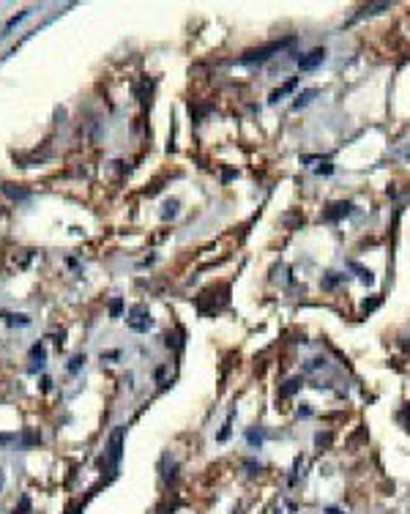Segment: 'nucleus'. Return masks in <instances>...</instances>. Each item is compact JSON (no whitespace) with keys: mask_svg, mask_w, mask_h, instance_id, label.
Returning <instances> with one entry per match:
<instances>
[{"mask_svg":"<svg viewBox=\"0 0 410 514\" xmlns=\"http://www.w3.org/2000/svg\"><path fill=\"white\" fill-rule=\"evenodd\" d=\"M126 323H129V328H134V331H148V328L153 326L151 315H148V309L143 307V304L131 307V312H129V317H126Z\"/></svg>","mask_w":410,"mask_h":514,"instance_id":"1","label":"nucleus"},{"mask_svg":"<svg viewBox=\"0 0 410 514\" xmlns=\"http://www.w3.org/2000/svg\"><path fill=\"white\" fill-rule=\"evenodd\" d=\"M287 44H293V38H285V41H274L268 47H260V50H252V52H246L241 60H244V63H252V60H265V58H271V52H279L282 47H287Z\"/></svg>","mask_w":410,"mask_h":514,"instance_id":"2","label":"nucleus"},{"mask_svg":"<svg viewBox=\"0 0 410 514\" xmlns=\"http://www.w3.org/2000/svg\"><path fill=\"white\" fill-rule=\"evenodd\" d=\"M120 454H123V427H118L110 435V446H107V457H110V465L115 468L120 462Z\"/></svg>","mask_w":410,"mask_h":514,"instance_id":"3","label":"nucleus"},{"mask_svg":"<svg viewBox=\"0 0 410 514\" xmlns=\"http://www.w3.org/2000/svg\"><path fill=\"white\" fill-rule=\"evenodd\" d=\"M323 60H326V50H323V47H317V50H312L309 55H301V58H298V69H301V71H312V69H317Z\"/></svg>","mask_w":410,"mask_h":514,"instance_id":"4","label":"nucleus"},{"mask_svg":"<svg viewBox=\"0 0 410 514\" xmlns=\"http://www.w3.org/2000/svg\"><path fill=\"white\" fill-rule=\"evenodd\" d=\"M350 208H353L350 202H334V205L328 208V211L323 213V216H326L328 222H337V219H342V216H347V213H350Z\"/></svg>","mask_w":410,"mask_h":514,"instance_id":"5","label":"nucleus"},{"mask_svg":"<svg viewBox=\"0 0 410 514\" xmlns=\"http://www.w3.org/2000/svg\"><path fill=\"white\" fill-rule=\"evenodd\" d=\"M0 189H3V194H9L11 200H28V197H30V192H28V189L14 186V184H3Z\"/></svg>","mask_w":410,"mask_h":514,"instance_id":"6","label":"nucleus"},{"mask_svg":"<svg viewBox=\"0 0 410 514\" xmlns=\"http://www.w3.org/2000/svg\"><path fill=\"white\" fill-rule=\"evenodd\" d=\"M301 383H304V380H301V377H295V380H287V383H285V386H282V389H279V400H287V397H293L295 391L301 389Z\"/></svg>","mask_w":410,"mask_h":514,"instance_id":"7","label":"nucleus"},{"mask_svg":"<svg viewBox=\"0 0 410 514\" xmlns=\"http://www.w3.org/2000/svg\"><path fill=\"white\" fill-rule=\"evenodd\" d=\"M30 11H33V9H25V11H19V14H14V17H11V19H9V22H6V25H3V36H9V33H11V28H17V25H19V22H22V19H25V17H28V14H30Z\"/></svg>","mask_w":410,"mask_h":514,"instance_id":"8","label":"nucleus"},{"mask_svg":"<svg viewBox=\"0 0 410 514\" xmlns=\"http://www.w3.org/2000/svg\"><path fill=\"white\" fill-rule=\"evenodd\" d=\"M295 85H298V79H295V77H293V79H287V82H285V85H282V88H277V91H274V93H271V101H279L282 96H287V93H290V91H293V88H295Z\"/></svg>","mask_w":410,"mask_h":514,"instance_id":"9","label":"nucleus"},{"mask_svg":"<svg viewBox=\"0 0 410 514\" xmlns=\"http://www.w3.org/2000/svg\"><path fill=\"white\" fill-rule=\"evenodd\" d=\"M0 317H3L9 326H28L30 323V317L28 315H9V312H0Z\"/></svg>","mask_w":410,"mask_h":514,"instance_id":"10","label":"nucleus"},{"mask_svg":"<svg viewBox=\"0 0 410 514\" xmlns=\"http://www.w3.org/2000/svg\"><path fill=\"white\" fill-rule=\"evenodd\" d=\"M314 96H317V88H309V91H304L298 99H295V110H298V107H306Z\"/></svg>","mask_w":410,"mask_h":514,"instance_id":"11","label":"nucleus"},{"mask_svg":"<svg viewBox=\"0 0 410 514\" xmlns=\"http://www.w3.org/2000/svg\"><path fill=\"white\" fill-rule=\"evenodd\" d=\"M82 367H85V353H77V356H74L71 361H69V372H71V375H77V372L82 369Z\"/></svg>","mask_w":410,"mask_h":514,"instance_id":"12","label":"nucleus"},{"mask_svg":"<svg viewBox=\"0 0 410 514\" xmlns=\"http://www.w3.org/2000/svg\"><path fill=\"white\" fill-rule=\"evenodd\" d=\"M337 282H339V276L334 274V271H328V276L323 279V287H326V290H331V287H337Z\"/></svg>","mask_w":410,"mask_h":514,"instance_id":"13","label":"nucleus"},{"mask_svg":"<svg viewBox=\"0 0 410 514\" xmlns=\"http://www.w3.org/2000/svg\"><path fill=\"white\" fill-rule=\"evenodd\" d=\"M22 443H25V446H30V443H41V435H38V432H25V435H22Z\"/></svg>","mask_w":410,"mask_h":514,"instance_id":"14","label":"nucleus"},{"mask_svg":"<svg viewBox=\"0 0 410 514\" xmlns=\"http://www.w3.org/2000/svg\"><path fill=\"white\" fill-rule=\"evenodd\" d=\"M120 309H123V301H120V298H112V301H110V315H112V317H118V315H120Z\"/></svg>","mask_w":410,"mask_h":514,"instance_id":"15","label":"nucleus"},{"mask_svg":"<svg viewBox=\"0 0 410 514\" xmlns=\"http://www.w3.org/2000/svg\"><path fill=\"white\" fill-rule=\"evenodd\" d=\"M399 421L405 424V430H410V405H407V408H402V410H399Z\"/></svg>","mask_w":410,"mask_h":514,"instance_id":"16","label":"nucleus"},{"mask_svg":"<svg viewBox=\"0 0 410 514\" xmlns=\"http://www.w3.org/2000/svg\"><path fill=\"white\" fill-rule=\"evenodd\" d=\"M164 208H167V211H164V216H175V213H178V200H170Z\"/></svg>","mask_w":410,"mask_h":514,"instance_id":"17","label":"nucleus"},{"mask_svg":"<svg viewBox=\"0 0 410 514\" xmlns=\"http://www.w3.org/2000/svg\"><path fill=\"white\" fill-rule=\"evenodd\" d=\"M314 443H317L320 449H323V446H328V443H331V435H328V432H326V435H323V432H320V435L314 438Z\"/></svg>","mask_w":410,"mask_h":514,"instance_id":"18","label":"nucleus"},{"mask_svg":"<svg viewBox=\"0 0 410 514\" xmlns=\"http://www.w3.org/2000/svg\"><path fill=\"white\" fill-rule=\"evenodd\" d=\"M378 304H380V295H375V298L369 301V304H364V312H372V309L378 307Z\"/></svg>","mask_w":410,"mask_h":514,"instance_id":"19","label":"nucleus"},{"mask_svg":"<svg viewBox=\"0 0 410 514\" xmlns=\"http://www.w3.org/2000/svg\"><path fill=\"white\" fill-rule=\"evenodd\" d=\"M326 514H342V511H339V509H328Z\"/></svg>","mask_w":410,"mask_h":514,"instance_id":"20","label":"nucleus"}]
</instances>
